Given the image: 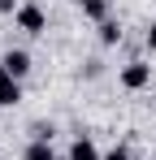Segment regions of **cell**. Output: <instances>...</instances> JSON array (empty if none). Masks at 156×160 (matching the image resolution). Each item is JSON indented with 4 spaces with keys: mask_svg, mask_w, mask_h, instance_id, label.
I'll use <instances>...</instances> for the list:
<instances>
[{
    "mask_svg": "<svg viewBox=\"0 0 156 160\" xmlns=\"http://www.w3.org/2000/svg\"><path fill=\"white\" fill-rule=\"evenodd\" d=\"M70 160H104V156L96 152V143L82 134V138H74V147H70Z\"/></svg>",
    "mask_w": 156,
    "mask_h": 160,
    "instance_id": "5b68a950",
    "label": "cell"
},
{
    "mask_svg": "<svg viewBox=\"0 0 156 160\" xmlns=\"http://www.w3.org/2000/svg\"><path fill=\"white\" fill-rule=\"evenodd\" d=\"M0 69H4V74H13V78L22 82L26 74H30V52H22V48H9V52L0 56Z\"/></svg>",
    "mask_w": 156,
    "mask_h": 160,
    "instance_id": "3957f363",
    "label": "cell"
},
{
    "mask_svg": "<svg viewBox=\"0 0 156 160\" xmlns=\"http://www.w3.org/2000/svg\"><path fill=\"white\" fill-rule=\"evenodd\" d=\"M100 43H108V48H113V43H117V39H122V26H117V22H113V18H108V22H100Z\"/></svg>",
    "mask_w": 156,
    "mask_h": 160,
    "instance_id": "ba28073f",
    "label": "cell"
},
{
    "mask_svg": "<svg viewBox=\"0 0 156 160\" xmlns=\"http://www.w3.org/2000/svg\"><path fill=\"white\" fill-rule=\"evenodd\" d=\"M26 160H56V152H52V143H44V138H35V143L26 147Z\"/></svg>",
    "mask_w": 156,
    "mask_h": 160,
    "instance_id": "52a82bcc",
    "label": "cell"
},
{
    "mask_svg": "<svg viewBox=\"0 0 156 160\" xmlns=\"http://www.w3.org/2000/svg\"><path fill=\"white\" fill-rule=\"evenodd\" d=\"M13 18H18V30H26V35H44V30H48V13H44L35 0H26Z\"/></svg>",
    "mask_w": 156,
    "mask_h": 160,
    "instance_id": "6da1fadb",
    "label": "cell"
},
{
    "mask_svg": "<svg viewBox=\"0 0 156 160\" xmlns=\"http://www.w3.org/2000/svg\"><path fill=\"white\" fill-rule=\"evenodd\" d=\"M82 18H91L96 26L108 22V0H82Z\"/></svg>",
    "mask_w": 156,
    "mask_h": 160,
    "instance_id": "8992f818",
    "label": "cell"
},
{
    "mask_svg": "<svg viewBox=\"0 0 156 160\" xmlns=\"http://www.w3.org/2000/svg\"><path fill=\"white\" fill-rule=\"evenodd\" d=\"M18 9H22L18 0H0V13H18Z\"/></svg>",
    "mask_w": 156,
    "mask_h": 160,
    "instance_id": "30bf717a",
    "label": "cell"
},
{
    "mask_svg": "<svg viewBox=\"0 0 156 160\" xmlns=\"http://www.w3.org/2000/svg\"><path fill=\"white\" fill-rule=\"evenodd\" d=\"M148 48L156 52V22H152V30H148Z\"/></svg>",
    "mask_w": 156,
    "mask_h": 160,
    "instance_id": "8fae6325",
    "label": "cell"
},
{
    "mask_svg": "<svg viewBox=\"0 0 156 160\" xmlns=\"http://www.w3.org/2000/svg\"><path fill=\"white\" fill-rule=\"evenodd\" d=\"M18 100H22V82L0 69V104H18Z\"/></svg>",
    "mask_w": 156,
    "mask_h": 160,
    "instance_id": "277c9868",
    "label": "cell"
},
{
    "mask_svg": "<svg viewBox=\"0 0 156 160\" xmlns=\"http://www.w3.org/2000/svg\"><path fill=\"white\" fill-rule=\"evenodd\" d=\"M104 160H130V152L126 147H113V152H104Z\"/></svg>",
    "mask_w": 156,
    "mask_h": 160,
    "instance_id": "9c48e42d",
    "label": "cell"
},
{
    "mask_svg": "<svg viewBox=\"0 0 156 160\" xmlns=\"http://www.w3.org/2000/svg\"><path fill=\"white\" fill-rule=\"evenodd\" d=\"M148 82H152V65L148 61H130L126 69H122V87L126 91H143Z\"/></svg>",
    "mask_w": 156,
    "mask_h": 160,
    "instance_id": "7a4b0ae2",
    "label": "cell"
}]
</instances>
